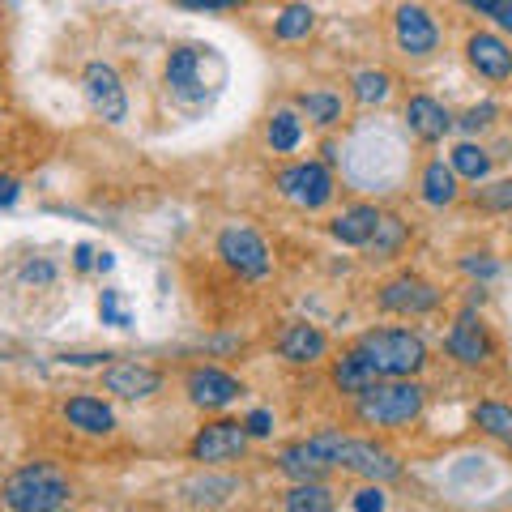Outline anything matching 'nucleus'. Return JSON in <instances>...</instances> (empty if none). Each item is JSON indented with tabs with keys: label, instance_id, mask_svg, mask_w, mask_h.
I'll use <instances>...</instances> for the list:
<instances>
[{
	"label": "nucleus",
	"instance_id": "30",
	"mask_svg": "<svg viewBox=\"0 0 512 512\" xmlns=\"http://www.w3.org/2000/svg\"><path fill=\"white\" fill-rule=\"evenodd\" d=\"M308 30H312V9H308V5L282 9V18H278V39H303Z\"/></svg>",
	"mask_w": 512,
	"mask_h": 512
},
{
	"label": "nucleus",
	"instance_id": "18",
	"mask_svg": "<svg viewBox=\"0 0 512 512\" xmlns=\"http://www.w3.org/2000/svg\"><path fill=\"white\" fill-rule=\"evenodd\" d=\"M282 470L295 478V483H320L333 466H329V457L320 453V448L312 440H303V444H291L282 453Z\"/></svg>",
	"mask_w": 512,
	"mask_h": 512
},
{
	"label": "nucleus",
	"instance_id": "41",
	"mask_svg": "<svg viewBox=\"0 0 512 512\" xmlns=\"http://www.w3.org/2000/svg\"><path fill=\"white\" fill-rule=\"evenodd\" d=\"M90 265V248L82 244V248H77V269H86Z\"/></svg>",
	"mask_w": 512,
	"mask_h": 512
},
{
	"label": "nucleus",
	"instance_id": "10",
	"mask_svg": "<svg viewBox=\"0 0 512 512\" xmlns=\"http://www.w3.org/2000/svg\"><path fill=\"white\" fill-rule=\"evenodd\" d=\"M440 303V291L431 282L423 278H414V274H402V278H393L389 286L380 291V308L384 312H402V316H419V312H431Z\"/></svg>",
	"mask_w": 512,
	"mask_h": 512
},
{
	"label": "nucleus",
	"instance_id": "35",
	"mask_svg": "<svg viewBox=\"0 0 512 512\" xmlns=\"http://www.w3.org/2000/svg\"><path fill=\"white\" fill-rule=\"evenodd\" d=\"M103 316L116 320V325H128V316L120 312V303H116V291H103Z\"/></svg>",
	"mask_w": 512,
	"mask_h": 512
},
{
	"label": "nucleus",
	"instance_id": "14",
	"mask_svg": "<svg viewBox=\"0 0 512 512\" xmlns=\"http://www.w3.org/2000/svg\"><path fill=\"white\" fill-rule=\"evenodd\" d=\"M466 56H470V64L478 73L491 77V82H504V77H512V52H508V43L500 35H470Z\"/></svg>",
	"mask_w": 512,
	"mask_h": 512
},
{
	"label": "nucleus",
	"instance_id": "9",
	"mask_svg": "<svg viewBox=\"0 0 512 512\" xmlns=\"http://www.w3.org/2000/svg\"><path fill=\"white\" fill-rule=\"evenodd\" d=\"M244 448H248L244 423H210L192 440V457L205 461V466H222V461H235Z\"/></svg>",
	"mask_w": 512,
	"mask_h": 512
},
{
	"label": "nucleus",
	"instance_id": "5",
	"mask_svg": "<svg viewBox=\"0 0 512 512\" xmlns=\"http://www.w3.org/2000/svg\"><path fill=\"white\" fill-rule=\"evenodd\" d=\"M423 410V389L414 380H389L372 384L359 393V419L372 427H402Z\"/></svg>",
	"mask_w": 512,
	"mask_h": 512
},
{
	"label": "nucleus",
	"instance_id": "4",
	"mask_svg": "<svg viewBox=\"0 0 512 512\" xmlns=\"http://www.w3.org/2000/svg\"><path fill=\"white\" fill-rule=\"evenodd\" d=\"M312 444L329 457V466L363 474V478H372V483H389V478L402 474V461H397L389 448L372 444V440H346V436H338V431H320V436H312Z\"/></svg>",
	"mask_w": 512,
	"mask_h": 512
},
{
	"label": "nucleus",
	"instance_id": "8",
	"mask_svg": "<svg viewBox=\"0 0 512 512\" xmlns=\"http://www.w3.org/2000/svg\"><path fill=\"white\" fill-rule=\"evenodd\" d=\"M278 188H282V197H291L295 205H303V210H320V205L333 197V180H329V171L320 163L286 167L278 175Z\"/></svg>",
	"mask_w": 512,
	"mask_h": 512
},
{
	"label": "nucleus",
	"instance_id": "23",
	"mask_svg": "<svg viewBox=\"0 0 512 512\" xmlns=\"http://www.w3.org/2000/svg\"><path fill=\"white\" fill-rule=\"evenodd\" d=\"M286 512H333V491L325 483H295L286 495Z\"/></svg>",
	"mask_w": 512,
	"mask_h": 512
},
{
	"label": "nucleus",
	"instance_id": "2",
	"mask_svg": "<svg viewBox=\"0 0 512 512\" xmlns=\"http://www.w3.org/2000/svg\"><path fill=\"white\" fill-rule=\"evenodd\" d=\"M355 355L372 367L376 380H410L427 363V346L406 329H372L359 338Z\"/></svg>",
	"mask_w": 512,
	"mask_h": 512
},
{
	"label": "nucleus",
	"instance_id": "3",
	"mask_svg": "<svg viewBox=\"0 0 512 512\" xmlns=\"http://www.w3.org/2000/svg\"><path fill=\"white\" fill-rule=\"evenodd\" d=\"M0 500L9 512H60L69 504V483L52 466H22L18 474L5 478Z\"/></svg>",
	"mask_w": 512,
	"mask_h": 512
},
{
	"label": "nucleus",
	"instance_id": "40",
	"mask_svg": "<svg viewBox=\"0 0 512 512\" xmlns=\"http://www.w3.org/2000/svg\"><path fill=\"white\" fill-rule=\"evenodd\" d=\"M495 22H500L504 30H512V0H504V5H500V13H495Z\"/></svg>",
	"mask_w": 512,
	"mask_h": 512
},
{
	"label": "nucleus",
	"instance_id": "20",
	"mask_svg": "<svg viewBox=\"0 0 512 512\" xmlns=\"http://www.w3.org/2000/svg\"><path fill=\"white\" fill-rule=\"evenodd\" d=\"M64 419L73 427L90 431V436H107V431L116 427V414H111L103 402H94V397H73V402L64 406Z\"/></svg>",
	"mask_w": 512,
	"mask_h": 512
},
{
	"label": "nucleus",
	"instance_id": "31",
	"mask_svg": "<svg viewBox=\"0 0 512 512\" xmlns=\"http://www.w3.org/2000/svg\"><path fill=\"white\" fill-rule=\"evenodd\" d=\"M478 205H483V210H512V180H500L487 192H478Z\"/></svg>",
	"mask_w": 512,
	"mask_h": 512
},
{
	"label": "nucleus",
	"instance_id": "28",
	"mask_svg": "<svg viewBox=\"0 0 512 512\" xmlns=\"http://www.w3.org/2000/svg\"><path fill=\"white\" fill-rule=\"evenodd\" d=\"M389 73H376V69H363L359 77H355V99L359 103H384L389 99Z\"/></svg>",
	"mask_w": 512,
	"mask_h": 512
},
{
	"label": "nucleus",
	"instance_id": "13",
	"mask_svg": "<svg viewBox=\"0 0 512 512\" xmlns=\"http://www.w3.org/2000/svg\"><path fill=\"white\" fill-rule=\"evenodd\" d=\"M440 30L431 22V13L423 5H402L397 9V43H402V52L410 56H427L431 47H436Z\"/></svg>",
	"mask_w": 512,
	"mask_h": 512
},
{
	"label": "nucleus",
	"instance_id": "38",
	"mask_svg": "<svg viewBox=\"0 0 512 512\" xmlns=\"http://www.w3.org/2000/svg\"><path fill=\"white\" fill-rule=\"evenodd\" d=\"M180 5H188V9H231L235 0H180Z\"/></svg>",
	"mask_w": 512,
	"mask_h": 512
},
{
	"label": "nucleus",
	"instance_id": "26",
	"mask_svg": "<svg viewBox=\"0 0 512 512\" xmlns=\"http://www.w3.org/2000/svg\"><path fill=\"white\" fill-rule=\"evenodd\" d=\"M487 171H491V158L478 146H470V141L453 150V175H466V180L478 184V180H487Z\"/></svg>",
	"mask_w": 512,
	"mask_h": 512
},
{
	"label": "nucleus",
	"instance_id": "15",
	"mask_svg": "<svg viewBox=\"0 0 512 512\" xmlns=\"http://www.w3.org/2000/svg\"><path fill=\"white\" fill-rule=\"evenodd\" d=\"M406 124H410V133L423 137V141H440L448 128H453L448 111L436 99H427V94H414V99L406 103Z\"/></svg>",
	"mask_w": 512,
	"mask_h": 512
},
{
	"label": "nucleus",
	"instance_id": "12",
	"mask_svg": "<svg viewBox=\"0 0 512 512\" xmlns=\"http://www.w3.org/2000/svg\"><path fill=\"white\" fill-rule=\"evenodd\" d=\"M239 393H244V389H239V380L227 376V372H218V367H197V372L188 376V397L197 406H205V410L231 406Z\"/></svg>",
	"mask_w": 512,
	"mask_h": 512
},
{
	"label": "nucleus",
	"instance_id": "21",
	"mask_svg": "<svg viewBox=\"0 0 512 512\" xmlns=\"http://www.w3.org/2000/svg\"><path fill=\"white\" fill-rule=\"evenodd\" d=\"M333 384H338L342 393H355L359 397L363 389H372V384H376V372L355 355V350H350V355H342L338 367H333Z\"/></svg>",
	"mask_w": 512,
	"mask_h": 512
},
{
	"label": "nucleus",
	"instance_id": "39",
	"mask_svg": "<svg viewBox=\"0 0 512 512\" xmlns=\"http://www.w3.org/2000/svg\"><path fill=\"white\" fill-rule=\"evenodd\" d=\"M466 5H470V9H478V13H491V18H495L504 0H466Z\"/></svg>",
	"mask_w": 512,
	"mask_h": 512
},
{
	"label": "nucleus",
	"instance_id": "36",
	"mask_svg": "<svg viewBox=\"0 0 512 512\" xmlns=\"http://www.w3.org/2000/svg\"><path fill=\"white\" fill-rule=\"evenodd\" d=\"M491 116H495V107L487 103V107H474V111H470V116H466V120H461V124H466V128H483V124H487Z\"/></svg>",
	"mask_w": 512,
	"mask_h": 512
},
{
	"label": "nucleus",
	"instance_id": "11",
	"mask_svg": "<svg viewBox=\"0 0 512 512\" xmlns=\"http://www.w3.org/2000/svg\"><path fill=\"white\" fill-rule=\"evenodd\" d=\"M103 384L116 397H128V402H141V397H154L158 384H163V376L154 372L150 363H137V359H124V363H111Z\"/></svg>",
	"mask_w": 512,
	"mask_h": 512
},
{
	"label": "nucleus",
	"instance_id": "25",
	"mask_svg": "<svg viewBox=\"0 0 512 512\" xmlns=\"http://www.w3.org/2000/svg\"><path fill=\"white\" fill-rule=\"evenodd\" d=\"M367 244L376 248V256H393L397 248L406 244V227H402V218L380 214V222H376V231H372V239H367Z\"/></svg>",
	"mask_w": 512,
	"mask_h": 512
},
{
	"label": "nucleus",
	"instance_id": "1",
	"mask_svg": "<svg viewBox=\"0 0 512 512\" xmlns=\"http://www.w3.org/2000/svg\"><path fill=\"white\" fill-rule=\"evenodd\" d=\"M222 82H227V64H222V56L214 47L188 43V47H175L167 56V86H171L175 99L210 103Z\"/></svg>",
	"mask_w": 512,
	"mask_h": 512
},
{
	"label": "nucleus",
	"instance_id": "37",
	"mask_svg": "<svg viewBox=\"0 0 512 512\" xmlns=\"http://www.w3.org/2000/svg\"><path fill=\"white\" fill-rule=\"evenodd\" d=\"M18 201V180L13 175H0V205H13Z\"/></svg>",
	"mask_w": 512,
	"mask_h": 512
},
{
	"label": "nucleus",
	"instance_id": "17",
	"mask_svg": "<svg viewBox=\"0 0 512 512\" xmlns=\"http://www.w3.org/2000/svg\"><path fill=\"white\" fill-rule=\"evenodd\" d=\"M448 350H453V359H461V363H470V367H478L487 355H491V342H487V333L478 329V320L466 312L457 320L453 329H448Z\"/></svg>",
	"mask_w": 512,
	"mask_h": 512
},
{
	"label": "nucleus",
	"instance_id": "27",
	"mask_svg": "<svg viewBox=\"0 0 512 512\" xmlns=\"http://www.w3.org/2000/svg\"><path fill=\"white\" fill-rule=\"evenodd\" d=\"M299 107L308 111V116H312L316 124H333V120H342V99H338V94H325V90L303 94Z\"/></svg>",
	"mask_w": 512,
	"mask_h": 512
},
{
	"label": "nucleus",
	"instance_id": "33",
	"mask_svg": "<svg viewBox=\"0 0 512 512\" xmlns=\"http://www.w3.org/2000/svg\"><path fill=\"white\" fill-rule=\"evenodd\" d=\"M248 436H269L274 431V419H269V410H252L248 414V423H244Z\"/></svg>",
	"mask_w": 512,
	"mask_h": 512
},
{
	"label": "nucleus",
	"instance_id": "34",
	"mask_svg": "<svg viewBox=\"0 0 512 512\" xmlns=\"http://www.w3.org/2000/svg\"><path fill=\"white\" fill-rule=\"evenodd\" d=\"M461 269H466V274H478V278H495V274H500V265H495V261H474V256H466Z\"/></svg>",
	"mask_w": 512,
	"mask_h": 512
},
{
	"label": "nucleus",
	"instance_id": "7",
	"mask_svg": "<svg viewBox=\"0 0 512 512\" xmlns=\"http://www.w3.org/2000/svg\"><path fill=\"white\" fill-rule=\"evenodd\" d=\"M86 99L94 107V116H103L107 124H120L128 116V99H124V86H120V77L111 64L103 60H94L86 64Z\"/></svg>",
	"mask_w": 512,
	"mask_h": 512
},
{
	"label": "nucleus",
	"instance_id": "32",
	"mask_svg": "<svg viewBox=\"0 0 512 512\" xmlns=\"http://www.w3.org/2000/svg\"><path fill=\"white\" fill-rule=\"evenodd\" d=\"M355 512H384V491L380 487H367L355 495Z\"/></svg>",
	"mask_w": 512,
	"mask_h": 512
},
{
	"label": "nucleus",
	"instance_id": "16",
	"mask_svg": "<svg viewBox=\"0 0 512 512\" xmlns=\"http://www.w3.org/2000/svg\"><path fill=\"white\" fill-rule=\"evenodd\" d=\"M325 350H329V342L316 325H286L282 338H278V355L291 359V363H316Z\"/></svg>",
	"mask_w": 512,
	"mask_h": 512
},
{
	"label": "nucleus",
	"instance_id": "6",
	"mask_svg": "<svg viewBox=\"0 0 512 512\" xmlns=\"http://www.w3.org/2000/svg\"><path fill=\"white\" fill-rule=\"evenodd\" d=\"M218 256L235 269V274H244V278H265L269 274V248H265V239L256 235L252 227H227V231H222Z\"/></svg>",
	"mask_w": 512,
	"mask_h": 512
},
{
	"label": "nucleus",
	"instance_id": "29",
	"mask_svg": "<svg viewBox=\"0 0 512 512\" xmlns=\"http://www.w3.org/2000/svg\"><path fill=\"white\" fill-rule=\"evenodd\" d=\"M269 146L282 150V154L299 146V120L291 116V111H278L274 116V124H269Z\"/></svg>",
	"mask_w": 512,
	"mask_h": 512
},
{
	"label": "nucleus",
	"instance_id": "19",
	"mask_svg": "<svg viewBox=\"0 0 512 512\" xmlns=\"http://www.w3.org/2000/svg\"><path fill=\"white\" fill-rule=\"evenodd\" d=\"M376 222H380L376 205H350L346 214H338V218H333V235H338L342 244H350V248H363L367 239H372Z\"/></svg>",
	"mask_w": 512,
	"mask_h": 512
},
{
	"label": "nucleus",
	"instance_id": "24",
	"mask_svg": "<svg viewBox=\"0 0 512 512\" xmlns=\"http://www.w3.org/2000/svg\"><path fill=\"white\" fill-rule=\"evenodd\" d=\"M474 423L487 431V436H495L500 444L512 448V406H500V402H483L474 410Z\"/></svg>",
	"mask_w": 512,
	"mask_h": 512
},
{
	"label": "nucleus",
	"instance_id": "22",
	"mask_svg": "<svg viewBox=\"0 0 512 512\" xmlns=\"http://www.w3.org/2000/svg\"><path fill=\"white\" fill-rule=\"evenodd\" d=\"M423 197L431 205H453L457 201V175L453 167H444V163H431L423 171Z\"/></svg>",
	"mask_w": 512,
	"mask_h": 512
}]
</instances>
